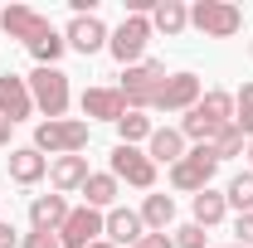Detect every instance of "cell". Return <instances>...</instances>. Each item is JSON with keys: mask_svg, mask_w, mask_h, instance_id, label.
Masks as SVG:
<instances>
[{"mask_svg": "<svg viewBox=\"0 0 253 248\" xmlns=\"http://www.w3.org/2000/svg\"><path fill=\"white\" fill-rule=\"evenodd\" d=\"M107 39H112V30L97 20V15H73L68 20V30H63V44L73 49V54H97V49H107Z\"/></svg>", "mask_w": 253, "mask_h": 248, "instance_id": "12", "label": "cell"}, {"mask_svg": "<svg viewBox=\"0 0 253 248\" xmlns=\"http://www.w3.org/2000/svg\"><path fill=\"white\" fill-rule=\"evenodd\" d=\"M234 126L253 141V83H244V88L234 93Z\"/></svg>", "mask_w": 253, "mask_h": 248, "instance_id": "26", "label": "cell"}, {"mask_svg": "<svg viewBox=\"0 0 253 248\" xmlns=\"http://www.w3.org/2000/svg\"><path fill=\"white\" fill-rule=\"evenodd\" d=\"M234 244H239V248H253V214H239V219H234Z\"/></svg>", "mask_w": 253, "mask_h": 248, "instance_id": "30", "label": "cell"}, {"mask_svg": "<svg viewBox=\"0 0 253 248\" xmlns=\"http://www.w3.org/2000/svg\"><path fill=\"white\" fill-rule=\"evenodd\" d=\"M190 224H200V229H214V224H224V214H229V200H224L219 190H200L195 200H190Z\"/></svg>", "mask_w": 253, "mask_h": 248, "instance_id": "21", "label": "cell"}, {"mask_svg": "<svg viewBox=\"0 0 253 248\" xmlns=\"http://www.w3.org/2000/svg\"><path fill=\"white\" fill-rule=\"evenodd\" d=\"M249 54H253V44H249Z\"/></svg>", "mask_w": 253, "mask_h": 248, "instance_id": "38", "label": "cell"}, {"mask_svg": "<svg viewBox=\"0 0 253 248\" xmlns=\"http://www.w3.org/2000/svg\"><path fill=\"white\" fill-rule=\"evenodd\" d=\"M117 175L112 170H93L88 180H83V205L88 209H117Z\"/></svg>", "mask_w": 253, "mask_h": 248, "instance_id": "20", "label": "cell"}, {"mask_svg": "<svg viewBox=\"0 0 253 248\" xmlns=\"http://www.w3.org/2000/svg\"><path fill=\"white\" fill-rule=\"evenodd\" d=\"M78 107H83V117H88V122H112V126L131 112V107H126V97H122V88H88V93L78 97Z\"/></svg>", "mask_w": 253, "mask_h": 248, "instance_id": "13", "label": "cell"}, {"mask_svg": "<svg viewBox=\"0 0 253 248\" xmlns=\"http://www.w3.org/2000/svg\"><path fill=\"white\" fill-rule=\"evenodd\" d=\"M136 214L146 224V234H166V229L175 224V200H170V195H146Z\"/></svg>", "mask_w": 253, "mask_h": 248, "instance_id": "22", "label": "cell"}, {"mask_svg": "<svg viewBox=\"0 0 253 248\" xmlns=\"http://www.w3.org/2000/svg\"><path fill=\"white\" fill-rule=\"evenodd\" d=\"M146 156H151L156 165H175V161L185 156V136H180V126H156L151 141H146Z\"/></svg>", "mask_w": 253, "mask_h": 248, "instance_id": "19", "label": "cell"}, {"mask_svg": "<svg viewBox=\"0 0 253 248\" xmlns=\"http://www.w3.org/2000/svg\"><path fill=\"white\" fill-rule=\"evenodd\" d=\"M20 248H63V244H59V234H34L30 229V234L20 239Z\"/></svg>", "mask_w": 253, "mask_h": 248, "instance_id": "31", "label": "cell"}, {"mask_svg": "<svg viewBox=\"0 0 253 248\" xmlns=\"http://www.w3.org/2000/svg\"><path fill=\"white\" fill-rule=\"evenodd\" d=\"M102 229H107V214H102V209H88V205H78V209H68V219H63L59 244L63 248H88V244L102 239Z\"/></svg>", "mask_w": 253, "mask_h": 248, "instance_id": "11", "label": "cell"}, {"mask_svg": "<svg viewBox=\"0 0 253 248\" xmlns=\"http://www.w3.org/2000/svg\"><path fill=\"white\" fill-rule=\"evenodd\" d=\"M205 239H210V234H205L200 224H180V229H175V248H205Z\"/></svg>", "mask_w": 253, "mask_h": 248, "instance_id": "29", "label": "cell"}, {"mask_svg": "<svg viewBox=\"0 0 253 248\" xmlns=\"http://www.w3.org/2000/svg\"><path fill=\"white\" fill-rule=\"evenodd\" d=\"M224 126H234V93L210 88V93H205V97L185 112V117H180V136H185V141H195V146H210Z\"/></svg>", "mask_w": 253, "mask_h": 248, "instance_id": "1", "label": "cell"}, {"mask_svg": "<svg viewBox=\"0 0 253 248\" xmlns=\"http://www.w3.org/2000/svg\"><path fill=\"white\" fill-rule=\"evenodd\" d=\"M88 136H93V122H83V117L39 122L34 126V151H49V161H54V156H83Z\"/></svg>", "mask_w": 253, "mask_h": 248, "instance_id": "2", "label": "cell"}, {"mask_svg": "<svg viewBox=\"0 0 253 248\" xmlns=\"http://www.w3.org/2000/svg\"><path fill=\"white\" fill-rule=\"evenodd\" d=\"M0 248H20V234H15V224H5V219H0Z\"/></svg>", "mask_w": 253, "mask_h": 248, "instance_id": "33", "label": "cell"}, {"mask_svg": "<svg viewBox=\"0 0 253 248\" xmlns=\"http://www.w3.org/2000/svg\"><path fill=\"white\" fill-rule=\"evenodd\" d=\"M34 112V97H30V83L20 73H0V117L15 126Z\"/></svg>", "mask_w": 253, "mask_h": 248, "instance_id": "14", "label": "cell"}, {"mask_svg": "<svg viewBox=\"0 0 253 248\" xmlns=\"http://www.w3.org/2000/svg\"><path fill=\"white\" fill-rule=\"evenodd\" d=\"M102 239L107 244H117V248H136L141 239H146V224H141V214L136 209H107V229H102Z\"/></svg>", "mask_w": 253, "mask_h": 248, "instance_id": "15", "label": "cell"}, {"mask_svg": "<svg viewBox=\"0 0 253 248\" xmlns=\"http://www.w3.org/2000/svg\"><path fill=\"white\" fill-rule=\"evenodd\" d=\"M200 97H205V88H200L195 73H170V78L161 83V93L151 97V112H180V117H185Z\"/></svg>", "mask_w": 253, "mask_h": 248, "instance_id": "10", "label": "cell"}, {"mask_svg": "<svg viewBox=\"0 0 253 248\" xmlns=\"http://www.w3.org/2000/svg\"><path fill=\"white\" fill-rule=\"evenodd\" d=\"M224 200H229V209H239V214H253V170H239L229 190H224Z\"/></svg>", "mask_w": 253, "mask_h": 248, "instance_id": "25", "label": "cell"}, {"mask_svg": "<svg viewBox=\"0 0 253 248\" xmlns=\"http://www.w3.org/2000/svg\"><path fill=\"white\" fill-rule=\"evenodd\" d=\"M63 49H68V44H63V34L54 30V34H49V39H39V44H34L30 54H34V63H39V68H59Z\"/></svg>", "mask_w": 253, "mask_h": 248, "instance_id": "27", "label": "cell"}, {"mask_svg": "<svg viewBox=\"0 0 253 248\" xmlns=\"http://www.w3.org/2000/svg\"><path fill=\"white\" fill-rule=\"evenodd\" d=\"M25 83H30L34 112H44V122H59V117H68V102H73V93H68V73H63V68H34Z\"/></svg>", "mask_w": 253, "mask_h": 248, "instance_id": "3", "label": "cell"}, {"mask_svg": "<svg viewBox=\"0 0 253 248\" xmlns=\"http://www.w3.org/2000/svg\"><path fill=\"white\" fill-rule=\"evenodd\" d=\"M136 248H175V239H170V234H146Z\"/></svg>", "mask_w": 253, "mask_h": 248, "instance_id": "32", "label": "cell"}, {"mask_svg": "<svg viewBox=\"0 0 253 248\" xmlns=\"http://www.w3.org/2000/svg\"><path fill=\"white\" fill-rule=\"evenodd\" d=\"M244 156H249V170H253V141H249V146H244Z\"/></svg>", "mask_w": 253, "mask_h": 248, "instance_id": "36", "label": "cell"}, {"mask_svg": "<svg viewBox=\"0 0 253 248\" xmlns=\"http://www.w3.org/2000/svg\"><path fill=\"white\" fill-rule=\"evenodd\" d=\"M88 248H117V244H107V239H97V244H88Z\"/></svg>", "mask_w": 253, "mask_h": 248, "instance_id": "35", "label": "cell"}, {"mask_svg": "<svg viewBox=\"0 0 253 248\" xmlns=\"http://www.w3.org/2000/svg\"><path fill=\"white\" fill-rule=\"evenodd\" d=\"M68 219V200L63 195H34L30 200V229L34 234H59Z\"/></svg>", "mask_w": 253, "mask_h": 248, "instance_id": "16", "label": "cell"}, {"mask_svg": "<svg viewBox=\"0 0 253 248\" xmlns=\"http://www.w3.org/2000/svg\"><path fill=\"white\" fill-rule=\"evenodd\" d=\"M214 170H219V156H214V146H190L175 165H170V190H180V195H200V190H210V180H214Z\"/></svg>", "mask_w": 253, "mask_h": 248, "instance_id": "4", "label": "cell"}, {"mask_svg": "<svg viewBox=\"0 0 253 248\" xmlns=\"http://www.w3.org/2000/svg\"><path fill=\"white\" fill-rule=\"evenodd\" d=\"M166 78H170V73H166L161 59H141V63H131V68H122V83H117V88H122L131 112H151V97L161 93Z\"/></svg>", "mask_w": 253, "mask_h": 248, "instance_id": "5", "label": "cell"}, {"mask_svg": "<svg viewBox=\"0 0 253 248\" xmlns=\"http://www.w3.org/2000/svg\"><path fill=\"white\" fill-rule=\"evenodd\" d=\"M0 30L10 34V39H20L25 49H34L39 39L54 34V25H49L39 10H30V5H5V10H0Z\"/></svg>", "mask_w": 253, "mask_h": 248, "instance_id": "9", "label": "cell"}, {"mask_svg": "<svg viewBox=\"0 0 253 248\" xmlns=\"http://www.w3.org/2000/svg\"><path fill=\"white\" fill-rule=\"evenodd\" d=\"M185 25H190V5L185 0H156V5H151V30L180 34Z\"/></svg>", "mask_w": 253, "mask_h": 248, "instance_id": "23", "label": "cell"}, {"mask_svg": "<svg viewBox=\"0 0 253 248\" xmlns=\"http://www.w3.org/2000/svg\"><path fill=\"white\" fill-rule=\"evenodd\" d=\"M151 15H126L122 25L112 30V39H107V54L122 63V68H131V63L146 59V44H151Z\"/></svg>", "mask_w": 253, "mask_h": 248, "instance_id": "7", "label": "cell"}, {"mask_svg": "<svg viewBox=\"0 0 253 248\" xmlns=\"http://www.w3.org/2000/svg\"><path fill=\"white\" fill-rule=\"evenodd\" d=\"M49 175V156L34 151V146H15L10 151V180H20V185H39Z\"/></svg>", "mask_w": 253, "mask_h": 248, "instance_id": "18", "label": "cell"}, {"mask_svg": "<svg viewBox=\"0 0 253 248\" xmlns=\"http://www.w3.org/2000/svg\"><path fill=\"white\" fill-rule=\"evenodd\" d=\"M151 117L146 112H126L122 122H117V146H136V141H151Z\"/></svg>", "mask_w": 253, "mask_h": 248, "instance_id": "24", "label": "cell"}, {"mask_svg": "<svg viewBox=\"0 0 253 248\" xmlns=\"http://www.w3.org/2000/svg\"><path fill=\"white\" fill-rule=\"evenodd\" d=\"M5 146H10V122L0 117V151H5Z\"/></svg>", "mask_w": 253, "mask_h": 248, "instance_id": "34", "label": "cell"}, {"mask_svg": "<svg viewBox=\"0 0 253 248\" xmlns=\"http://www.w3.org/2000/svg\"><path fill=\"white\" fill-rule=\"evenodd\" d=\"M224 248H239V244H224Z\"/></svg>", "mask_w": 253, "mask_h": 248, "instance_id": "37", "label": "cell"}, {"mask_svg": "<svg viewBox=\"0 0 253 248\" xmlns=\"http://www.w3.org/2000/svg\"><path fill=\"white\" fill-rule=\"evenodd\" d=\"M107 165H112L117 185H122V180H126L131 190H151V185H156V161L141 151V146H112Z\"/></svg>", "mask_w": 253, "mask_h": 248, "instance_id": "8", "label": "cell"}, {"mask_svg": "<svg viewBox=\"0 0 253 248\" xmlns=\"http://www.w3.org/2000/svg\"><path fill=\"white\" fill-rule=\"evenodd\" d=\"M210 146H214V156H219V161H229V156H239L244 146H249V136H244L239 126H224V131L210 141Z\"/></svg>", "mask_w": 253, "mask_h": 248, "instance_id": "28", "label": "cell"}, {"mask_svg": "<svg viewBox=\"0 0 253 248\" xmlns=\"http://www.w3.org/2000/svg\"><path fill=\"white\" fill-rule=\"evenodd\" d=\"M190 25L205 34V39H234L244 30V10L234 0H195L190 5Z\"/></svg>", "mask_w": 253, "mask_h": 248, "instance_id": "6", "label": "cell"}, {"mask_svg": "<svg viewBox=\"0 0 253 248\" xmlns=\"http://www.w3.org/2000/svg\"><path fill=\"white\" fill-rule=\"evenodd\" d=\"M93 170H88V156H54L49 161V180H54V190L59 195H73V190H83V180H88Z\"/></svg>", "mask_w": 253, "mask_h": 248, "instance_id": "17", "label": "cell"}]
</instances>
